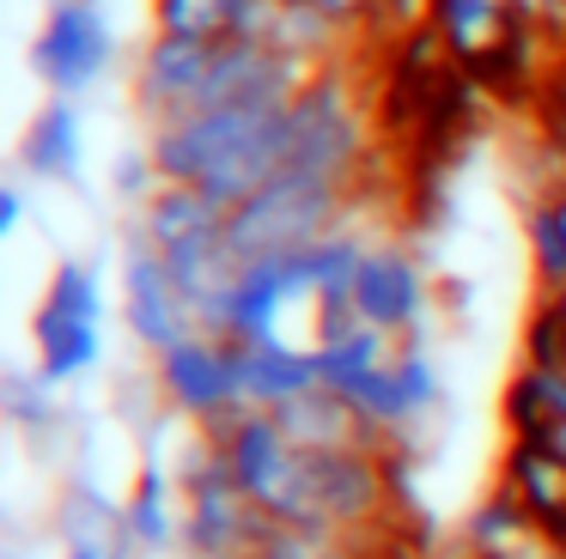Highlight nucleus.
Here are the masks:
<instances>
[{"label": "nucleus", "instance_id": "nucleus-1", "mask_svg": "<svg viewBox=\"0 0 566 559\" xmlns=\"http://www.w3.org/2000/svg\"><path fill=\"white\" fill-rule=\"evenodd\" d=\"M298 104V97H293ZM293 104L286 109H208L147 134V152L165 182H196L232 213L269 189L293 152Z\"/></svg>", "mask_w": 566, "mask_h": 559}, {"label": "nucleus", "instance_id": "nucleus-2", "mask_svg": "<svg viewBox=\"0 0 566 559\" xmlns=\"http://www.w3.org/2000/svg\"><path fill=\"white\" fill-rule=\"evenodd\" d=\"M171 474H177V486H184V553L189 559H256L262 535H269L274 523H269V510L232 481L213 432L189 425Z\"/></svg>", "mask_w": 566, "mask_h": 559}, {"label": "nucleus", "instance_id": "nucleus-3", "mask_svg": "<svg viewBox=\"0 0 566 559\" xmlns=\"http://www.w3.org/2000/svg\"><path fill=\"white\" fill-rule=\"evenodd\" d=\"M347 194H354V182L281 170L269 189H256L244 207H232L226 238H232V250L244 255V262L311 250V243H323L329 231L347 225Z\"/></svg>", "mask_w": 566, "mask_h": 559}, {"label": "nucleus", "instance_id": "nucleus-4", "mask_svg": "<svg viewBox=\"0 0 566 559\" xmlns=\"http://www.w3.org/2000/svg\"><path fill=\"white\" fill-rule=\"evenodd\" d=\"M31 340H38V371L50 383H80L104 365V280L92 262H55L43 304L31 316Z\"/></svg>", "mask_w": 566, "mask_h": 559}, {"label": "nucleus", "instance_id": "nucleus-5", "mask_svg": "<svg viewBox=\"0 0 566 559\" xmlns=\"http://www.w3.org/2000/svg\"><path fill=\"white\" fill-rule=\"evenodd\" d=\"M116 67V24L104 0H50L31 43V73L50 85V97H86Z\"/></svg>", "mask_w": 566, "mask_h": 559}, {"label": "nucleus", "instance_id": "nucleus-6", "mask_svg": "<svg viewBox=\"0 0 566 559\" xmlns=\"http://www.w3.org/2000/svg\"><path fill=\"white\" fill-rule=\"evenodd\" d=\"M159 401L189 425H220L244 408V377H238V340L226 335H189L184 347L153 359Z\"/></svg>", "mask_w": 566, "mask_h": 559}, {"label": "nucleus", "instance_id": "nucleus-7", "mask_svg": "<svg viewBox=\"0 0 566 559\" xmlns=\"http://www.w3.org/2000/svg\"><path fill=\"white\" fill-rule=\"evenodd\" d=\"M359 158H366V122H359L342 73L323 67L293 104V152H286V170L354 182Z\"/></svg>", "mask_w": 566, "mask_h": 559}, {"label": "nucleus", "instance_id": "nucleus-8", "mask_svg": "<svg viewBox=\"0 0 566 559\" xmlns=\"http://www.w3.org/2000/svg\"><path fill=\"white\" fill-rule=\"evenodd\" d=\"M123 323L153 359L171 352V347H184L189 335H208L201 316L189 310L184 286H177L171 267H165V255L153 250L140 231H128V243H123Z\"/></svg>", "mask_w": 566, "mask_h": 559}, {"label": "nucleus", "instance_id": "nucleus-9", "mask_svg": "<svg viewBox=\"0 0 566 559\" xmlns=\"http://www.w3.org/2000/svg\"><path fill=\"white\" fill-rule=\"evenodd\" d=\"M427 274H420L415 250H402V243H371L366 262H359V280H354V316L371 328H384V335L396 340H420V328H427Z\"/></svg>", "mask_w": 566, "mask_h": 559}, {"label": "nucleus", "instance_id": "nucleus-10", "mask_svg": "<svg viewBox=\"0 0 566 559\" xmlns=\"http://www.w3.org/2000/svg\"><path fill=\"white\" fill-rule=\"evenodd\" d=\"M354 408L378 425L384 444L408 437L415 425H427L432 413L444 408V371H439V359H432L420 340H402V347H396V359L354 395Z\"/></svg>", "mask_w": 566, "mask_h": 559}, {"label": "nucleus", "instance_id": "nucleus-11", "mask_svg": "<svg viewBox=\"0 0 566 559\" xmlns=\"http://www.w3.org/2000/svg\"><path fill=\"white\" fill-rule=\"evenodd\" d=\"M213 49L220 43H201V36H171L159 31L135 61V104L147 116V128H165V122H184L196 116L201 104V85H208L213 67Z\"/></svg>", "mask_w": 566, "mask_h": 559}, {"label": "nucleus", "instance_id": "nucleus-12", "mask_svg": "<svg viewBox=\"0 0 566 559\" xmlns=\"http://www.w3.org/2000/svg\"><path fill=\"white\" fill-rule=\"evenodd\" d=\"M274 425L293 437L298 450H390L378 437V425L342 395V389H305V395L281 401L274 408Z\"/></svg>", "mask_w": 566, "mask_h": 559}, {"label": "nucleus", "instance_id": "nucleus-13", "mask_svg": "<svg viewBox=\"0 0 566 559\" xmlns=\"http://www.w3.org/2000/svg\"><path fill=\"white\" fill-rule=\"evenodd\" d=\"M19 165L38 182L80 189V177H86V122H80L74 97H50V104L31 116L25 140H19Z\"/></svg>", "mask_w": 566, "mask_h": 559}, {"label": "nucleus", "instance_id": "nucleus-14", "mask_svg": "<svg viewBox=\"0 0 566 559\" xmlns=\"http://www.w3.org/2000/svg\"><path fill=\"white\" fill-rule=\"evenodd\" d=\"M123 510H128V535H135L140 559H165V553L184 547V486H177L171 462H165L159 450H147Z\"/></svg>", "mask_w": 566, "mask_h": 559}, {"label": "nucleus", "instance_id": "nucleus-15", "mask_svg": "<svg viewBox=\"0 0 566 559\" xmlns=\"http://www.w3.org/2000/svg\"><path fill=\"white\" fill-rule=\"evenodd\" d=\"M500 486L554 535L566 517V450H554L548 437H505Z\"/></svg>", "mask_w": 566, "mask_h": 559}, {"label": "nucleus", "instance_id": "nucleus-16", "mask_svg": "<svg viewBox=\"0 0 566 559\" xmlns=\"http://www.w3.org/2000/svg\"><path fill=\"white\" fill-rule=\"evenodd\" d=\"M463 547L475 559H554V553H560V547H554V535L542 529V523L530 517V510L517 505L500 481H493V493L469 510Z\"/></svg>", "mask_w": 566, "mask_h": 559}, {"label": "nucleus", "instance_id": "nucleus-17", "mask_svg": "<svg viewBox=\"0 0 566 559\" xmlns=\"http://www.w3.org/2000/svg\"><path fill=\"white\" fill-rule=\"evenodd\" d=\"M238 377H244V408L274 413L281 401L317 389V352L286 347V340H238Z\"/></svg>", "mask_w": 566, "mask_h": 559}, {"label": "nucleus", "instance_id": "nucleus-18", "mask_svg": "<svg viewBox=\"0 0 566 559\" xmlns=\"http://www.w3.org/2000/svg\"><path fill=\"white\" fill-rule=\"evenodd\" d=\"M396 347H402L396 335H384V328H371V323H359V316H354V323H335L311 352H317L323 389H342V395L354 401L359 389H366L371 377L396 359Z\"/></svg>", "mask_w": 566, "mask_h": 559}, {"label": "nucleus", "instance_id": "nucleus-19", "mask_svg": "<svg viewBox=\"0 0 566 559\" xmlns=\"http://www.w3.org/2000/svg\"><path fill=\"white\" fill-rule=\"evenodd\" d=\"M505 432L512 437H554L566 432V365L517 359L505 383Z\"/></svg>", "mask_w": 566, "mask_h": 559}, {"label": "nucleus", "instance_id": "nucleus-20", "mask_svg": "<svg viewBox=\"0 0 566 559\" xmlns=\"http://www.w3.org/2000/svg\"><path fill=\"white\" fill-rule=\"evenodd\" d=\"M226 219H232V213H226L208 189H196V182H159V194L140 207V225L135 231L153 243V250H171V243L196 238V231L226 225Z\"/></svg>", "mask_w": 566, "mask_h": 559}, {"label": "nucleus", "instance_id": "nucleus-21", "mask_svg": "<svg viewBox=\"0 0 566 559\" xmlns=\"http://www.w3.org/2000/svg\"><path fill=\"white\" fill-rule=\"evenodd\" d=\"M0 401H7V420H13L19 432H31V437H67L62 383H50L38 365H31V371H13V377H7Z\"/></svg>", "mask_w": 566, "mask_h": 559}, {"label": "nucleus", "instance_id": "nucleus-22", "mask_svg": "<svg viewBox=\"0 0 566 559\" xmlns=\"http://www.w3.org/2000/svg\"><path fill=\"white\" fill-rule=\"evenodd\" d=\"M256 559H366V535L311 529V523H274L262 535Z\"/></svg>", "mask_w": 566, "mask_h": 559}, {"label": "nucleus", "instance_id": "nucleus-23", "mask_svg": "<svg viewBox=\"0 0 566 559\" xmlns=\"http://www.w3.org/2000/svg\"><path fill=\"white\" fill-rule=\"evenodd\" d=\"M250 0H153V24L171 36H201V43H226L238 31Z\"/></svg>", "mask_w": 566, "mask_h": 559}, {"label": "nucleus", "instance_id": "nucleus-24", "mask_svg": "<svg viewBox=\"0 0 566 559\" xmlns=\"http://www.w3.org/2000/svg\"><path fill=\"white\" fill-rule=\"evenodd\" d=\"M530 262H536L542 292L566 286V189L542 194V201L530 207Z\"/></svg>", "mask_w": 566, "mask_h": 559}, {"label": "nucleus", "instance_id": "nucleus-25", "mask_svg": "<svg viewBox=\"0 0 566 559\" xmlns=\"http://www.w3.org/2000/svg\"><path fill=\"white\" fill-rule=\"evenodd\" d=\"M159 165H153V152L147 146H123V152H116V165H111V189L123 194L128 207H147L153 194H159Z\"/></svg>", "mask_w": 566, "mask_h": 559}, {"label": "nucleus", "instance_id": "nucleus-26", "mask_svg": "<svg viewBox=\"0 0 566 559\" xmlns=\"http://www.w3.org/2000/svg\"><path fill=\"white\" fill-rule=\"evenodd\" d=\"M19 225H25V189L7 182V189H0V238H13Z\"/></svg>", "mask_w": 566, "mask_h": 559}, {"label": "nucleus", "instance_id": "nucleus-27", "mask_svg": "<svg viewBox=\"0 0 566 559\" xmlns=\"http://www.w3.org/2000/svg\"><path fill=\"white\" fill-rule=\"evenodd\" d=\"M323 12H329L335 24H347V31H354V24H366L371 19V7H378V0H317Z\"/></svg>", "mask_w": 566, "mask_h": 559}, {"label": "nucleus", "instance_id": "nucleus-28", "mask_svg": "<svg viewBox=\"0 0 566 559\" xmlns=\"http://www.w3.org/2000/svg\"><path fill=\"white\" fill-rule=\"evenodd\" d=\"M560 7H566V0H512V12H517V19H524V24L560 19Z\"/></svg>", "mask_w": 566, "mask_h": 559}, {"label": "nucleus", "instance_id": "nucleus-29", "mask_svg": "<svg viewBox=\"0 0 566 559\" xmlns=\"http://www.w3.org/2000/svg\"><path fill=\"white\" fill-rule=\"evenodd\" d=\"M548 116L566 122V61H560V73H554V85H548Z\"/></svg>", "mask_w": 566, "mask_h": 559}, {"label": "nucleus", "instance_id": "nucleus-30", "mask_svg": "<svg viewBox=\"0 0 566 559\" xmlns=\"http://www.w3.org/2000/svg\"><path fill=\"white\" fill-rule=\"evenodd\" d=\"M542 310H548V316H554V323H560V328H566V286H560V292H542Z\"/></svg>", "mask_w": 566, "mask_h": 559}, {"label": "nucleus", "instance_id": "nucleus-31", "mask_svg": "<svg viewBox=\"0 0 566 559\" xmlns=\"http://www.w3.org/2000/svg\"><path fill=\"white\" fill-rule=\"evenodd\" d=\"M62 559H111V553H92V547H62Z\"/></svg>", "mask_w": 566, "mask_h": 559}, {"label": "nucleus", "instance_id": "nucleus-32", "mask_svg": "<svg viewBox=\"0 0 566 559\" xmlns=\"http://www.w3.org/2000/svg\"><path fill=\"white\" fill-rule=\"evenodd\" d=\"M554 547H560V553H566V517H560V529H554Z\"/></svg>", "mask_w": 566, "mask_h": 559}, {"label": "nucleus", "instance_id": "nucleus-33", "mask_svg": "<svg viewBox=\"0 0 566 559\" xmlns=\"http://www.w3.org/2000/svg\"><path fill=\"white\" fill-rule=\"evenodd\" d=\"M548 444H554V450H566V432H554V437H548Z\"/></svg>", "mask_w": 566, "mask_h": 559}, {"label": "nucleus", "instance_id": "nucleus-34", "mask_svg": "<svg viewBox=\"0 0 566 559\" xmlns=\"http://www.w3.org/2000/svg\"><path fill=\"white\" fill-rule=\"evenodd\" d=\"M554 559H566V553H554Z\"/></svg>", "mask_w": 566, "mask_h": 559}, {"label": "nucleus", "instance_id": "nucleus-35", "mask_svg": "<svg viewBox=\"0 0 566 559\" xmlns=\"http://www.w3.org/2000/svg\"><path fill=\"white\" fill-rule=\"evenodd\" d=\"M469 559H475V553H469Z\"/></svg>", "mask_w": 566, "mask_h": 559}, {"label": "nucleus", "instance_id": "nucleus-36", "mask_svg": "<svg viewBox=\"0 0 566 559\" xmlns=\"http://www.w3.org/2000/svg\"><path fill=\"white\" fill-rule=\"evenodd\" d=\"M560 365H566V359H560Z\"/></svg>", "mask_w": 566, "mask_h": 559}]
</instances>
